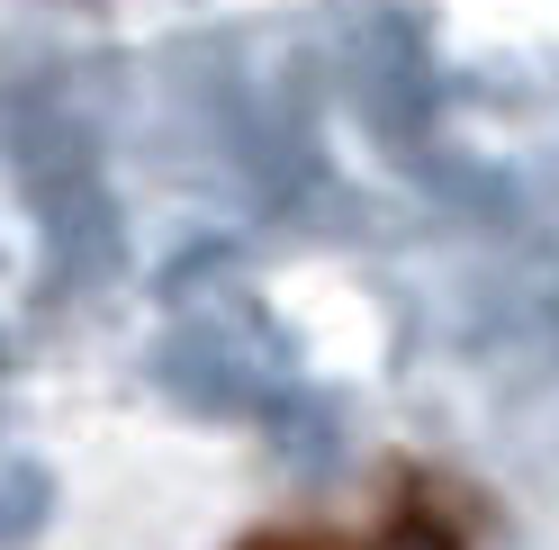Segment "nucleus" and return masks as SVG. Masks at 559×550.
<instances>
[{"label":"nucleus","instance_id":"nucleus-1","mask_svg":"<svg viewBox=\"0 0 559 550\" xmlns=\"http://www.w3.org/2000/svg\"><path fill=\"white\" fill-rule=\"evenodd\" d=\"M37 217H46V262H55V289H91L118 271V208L99 199L91 171H73V181L37 190Z\"/></svg>","mask_w":559,"mask_h":550},{"label":"nucleus","instance_id":"nucleus-2","mask_svg":"<svg viewBox=\"0 0 559 550\" xmlns=\"http://www.w3.org/2000/svg\"><path fill=\"white\" fill-rule=\"evenodd\" d=\"M353 91H361V109L379 118V135H415V118H425V55H415L406 19H379L370 37L353 46Z\"/></svg>","mask_w":559,"mask_h":550},{"label":"nucleus","instance_id":"nucleus-3","mask_svg":"<svg viewBox=\"0 0 559 550\" xmlns=\"http://www.w3.org/2000/svg\"><path fill=\"white\" fill-rule=\"evenodd\" d=\"M154 380L181 397V406H199V416H235V406L253 397V370H243L207 325H190V334L163 343V352H154Z\"/></svg>","mask_w":559,"mask_h":550},{"label":"nucleus","instance_id":"nucleus-4","mask_svg":"<svg viewBox=\"0 0 559 550\" xmlns=\"http://www.w3.org/2000/svg\"><path fill=\"white\" fill-rule=\"evenodd\" d=\"M0 145H10V163H19V181H27V190H55V181H73V171H91L82 127H73V118H55V109H37V99H19V109H10Z\"/></svg>","mask_w":559,"mask_h":550},{"label":"nucleus","instance_id":"nucleus-5","mask_svg":"<svg viewBox=\"0 0 559 550\" xmlns=\"http://www.w3.org/2000/svg\"><path fill=\"white\" fill-rule=\"evenodd\" d=\"M343 442H353V416H343L334 397H271V452L289 461V469H334L343 461Z\"/></svg>","mask_w":559,"mask_h":550},{"label":"nucleus","instance_id":"nucleus-6","mask_svg":"<svg viewBox=\"0 0 559 550\" xmlns=\"http://www.w3.org/2000/svg\"><path fill=\"white\" fill-rule=\"evenodd\" d=\"M46 514H55V469L10 461V469H0V541H27Z\"/></svg>","mask_w":559,"mask_h":550},{"label":"nucleus","instance_id":"nucleus-7","mask_svg":"<svg viewBox=\"0 0 559 550\" xmlns=\"http://www.w3.org/2000/svg\"><path fill=\"white\" fill-rule=\"evenodd\" d=\"M0 370H10V352H0Z\"/></svg>","mask_w":559,"mask_h":550}]
</instances>
